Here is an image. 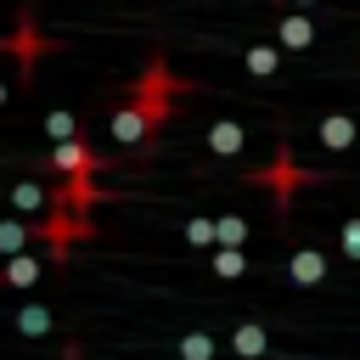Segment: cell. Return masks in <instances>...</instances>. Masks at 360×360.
Segmentation results:
<instances>
[{
	"label": "cell",
	"instance_id": "cell-1",
	"mask_svg": "<svg viewBox=\"0 0 360 360\" xmlns=\"http://www.w3.org/2000/svg\"><path fill=\"white\" fill-rule=\"evenodd\" d=\"M191 84L186 79H174V68L163 62V56H152L146 68H141V79L124 90V101L112 107V124H107V135L129 152V146H152V135L169 124V112H174V101L186 96Z\"/></svg>",
	"mask_w": 360,
	"mask_h": 360
},
{
	"label": "cell",
	"instance_id": "cell-2",
	"mask_svg": "<svg viewBox=\"0 0 360 360\" xmlns=\"http://www.w3.org/2000/svg\"><path fill=\"white\" fill-rule=\"evenodd\" d=\"M51 51H62L51 34H39V22H34V11H17V28L6 34V56L17 62V79H34V68H39V56H51Z\"/></svg>",
	"mask_w": 360,
	"mask_h": 360
},
{
	"label": "cell",
	"instance_id": "cell-3",
	"mask_svg": "<svg viewBox=\"0 0 360 360\" xmlns=\"http://www.w3.org/2000/svg\"><path fill=\"white\" fill-rule=\"evenodd\" d=\"M304 180H315V174H309V169H304V163H298L287 146H276V158H270L264 169H253V174H248V186H264V191H276V202H281V208L292 202V191H298Z\"/></svg>",
	"mask_w": 360,
	"mask_h": 360
},
{
	"label": "cell",
	"instance_id": "cell-4",
	"mask_svg": "<svg viewBox=\"0 0 360 360\" xmlns=\"http://www.w3.org/2000/svg\"><path fill=\"white\" fill-rule=\"evenodd\" d=\"M51 169L62 174V180H73V174H101V152L79 135V141H62V146H51Z\"/></svg>",
	"mask_w": 360,
	"mask_h": 360
},
{
	"label": "cell",
	"instance_id": "cell-5",
	"mask_svg": "<svg viewBox=\"0 0 360 360\" xmlns=\"http://www.w3.org/2000/svg\"><path fill=\"white\" fill-rule=\"evenodd\" d=\"M56 202H68L73 214H84V219H90V214L107 202V191L96 186V174H73V180H62V186H56Z\"/></svg>",
	"mask_w": 360,
	"mask_h": 360
},
{
	"label": "cell",
	"instance_id": "cell-6",
	"mask_svg": "<svg viewBox=\"0 0 360 360\" xmlns=\"http://www.w3.org/2000/svg\"><path fill=\"white\" fill-rule=\"evenodd\" d=\"M276 39H281L287 51H309V45H315V17H309L304 6H287V11L276 17Z\"/></svg>",
	"mask_w": 360,
	"mask_h": 360
},
{
	"label": "cell",
	"instance_id": "cell-7",
	"mask_svg": "<svg viewBox=\"0 0 360 360\" xmlns=\"http://www.w3.org/2000/svg\"><path fill=\"white\" fill-rule=\"evenodd\" d=\"M354 135H360V118H354V112H326V118L315 124V141H321L326 152H349Z\"/></svg>",
	"mask_w": 360,
	"mask_h": 360
},
{
	"label": "cell",
	"instance_id": "cell-8",
	"mask_svg": "<svg viewBox=\"0 0 360 360\" xmlns=\"http://www.w3.org/2000/svg\"><path fill=\"white\" fill-rule=\"evenodd\" d=\"M231 354H236V360H264V354H270V332H264V321L248 315V321L231 332Z\"/></svg>",
	"mask_w": 360,
	"mask_h": 360
},
{
	"label": "cell",
	"instance_id": "cell-9",
	"mask_svg": "<svg viewBox=\"0 0 360 360\" xmlns=\"http://www.w3.org/2000/svg\"><path fill=\"white\" fill-rule=\"evenodd\" d=\"M11 208H17L22 219H34V214H51V208H56V191H45L39 180H17V186H11Z\"/></svg>",
	"mask_w": 360,
	"mask_h": 360
},
{
	"label": "cell",
	"instance_id": "cell-10",
	"mask_svg": "<svg viewBox=\"0 0 360 360\" xmlns=\"http://www.w3.org/2000/svg\"><path fill=\"white\" fill-rule=\"evenodd\" d=\"M287 276H292L298 287H321V281H326V253H321V248H292Z\"/></svg>",
	"mask_w": 360,
	"mask_h": 360
},
{
	"label": "cell",
	"instance_id": "cell-11",
	"mask_svg": "<svg viewBox=\"0 0 360 360\" xmlns=\"http://www.w3.org/2000/svg\"><path fill=\"white\" fill-rule=\"evenodd\" d=\"M242 141H248V135H242V124H236V118L208 124V152H214V158H236V152H242Z\"/></svg>",
	"mask_w": 360,
	"mask_h": 360
},
{
	"label": "cell",
	"instance_id": "cell-12",
	"mask_svg": "<svg viewBox=\"0 0 360 360\" xmlns=\"http://www.w3.org/2000/svg\"><path fill=\"white\" fill-rule=\"evenodd\" d=\"M28 236H39V225H34V219H22V214H11V219L0 225V253H6V259H17V253L28 248Z\"/></svg>",
	"mask_w": 360,
	"mask_h": 360
},
{
	"label": "cell",
	"instance_id": "cell-13",
	"mask_svg": "<svg viewBox=\"0 0 360 360\" xmlns=\"http://www.w3.org/2000/svg\"><path fill=\"white\" fill-rule=\"evenodd\" d=\"M39 276H45V259H39V253H17V259H6V281H11V287H34Z\"/></svg>",
	"mask_w": 360,
	"mask_h": 360
},
{
	"label": "cell",
	"instance_id": "cell-14",
	"mask_svg": "<svg viewBox=\"0 0 360 360\" xmlns=\"http://www.w3.org/2000/svg\"><path fill=\"white\" fill-rule=\"evenodd\" d=\"M242 68L259 73V79H270V73L281 68V51H276V45H248V51H242Z\"/></svg>",
	"mask_w": 360,
	"mask_h": 360
},
{
	"label": "cell",
	"instance_id": "cell-15",
	"mask_svg": "<svg viewBox=\"0 0 360 360\" xmlns=\"http://www.w3.org/2000/svg\"><path fill=\"white\" fill-rule=\"evenodd\" d=\"M45 135H51V146H62V141H79V118H73L68 107H51V112H45Z\"/></svg>",
	"mask_w": 360,
	"mask_h": 360
},
{
	"label": "cell",
	"instance_id": "cell-16",
	"mask_svg": "<svg viewBox=\"0 0 360 360\" xmlns=\"http://www.w3.org/2000/svg\"><path fill=\"white\" fill-rule=\"evenodd\" d=\"M214 354H219L214 332H180V360H214Z\"/></svg>",
	"mask_w": 360,
	"mask_h": 360
},
{
	"label": "cell",
	"instance_id": "cell-17",
	"mask_svg": "<svg viewBox=\"0 0 360 360\" xmlns=\"http://www.w3.org/2000/svg\"><path fill=\"white\" fill-rule=\"evenodd\" d=\"M214 276H225V281H236V276H248V253L242 248H214Z\"/></svg>",
	"mask_w": 360,
	"mask_h": 360
},
{
	"label": "cell",
	"instance_id": "cell-18",
	"mask_svg": "<svg viewBox=\"0 0 360 360\" xmlns=\"http://www.w3.org/2000/svg\"><path fill=\"white\" fill-rule=\"evenodd\" d=\"M17 332H22V338H45V332H51V309H45V304H22V309H17Z\"/></svg>",
	"mask_w": 360,
	"mask_h": 360
},
{
	"label": "cell",
	"instance_id": "cell-19",
	"mask_svg": "<svg viewBox=\"0 0 360 360\" xmlns=\"http://www.w3.org/2000/svg\"><path fill=\"white\" fill-rule=\"evenodd\" d=\"M186 242L191 248H219V219H186Z\"/></svg>",
	"mask_w": 360,
	"mask_h": 360
},
{
	"label": "cell",
	"instance_id": "cell-20",
	"mask_svg": "<svg viewBox=\"0 0 360 360\" xmlns=\"http://www.w3.org/2000/svg\"><path fill=\"white\" fill-rule=\"evenodd\" d=\"M248 242V219L242 214H219V248H242Z\"/></svg>",
	"mask_w": 360,
	"mask_h": 360
},
{
	"label": "cell",
	"instance_id": "cell-21",
	"mask_svg": "<svg viewBox=\"0 0 360 360\" xmlns=\"http://www.w3.org/2000/svg\"><path fill=\"white\" fill-rule=\"evenodd\" d=\"M338 242H343V259H360V219H343Z\"/></svg>",
	"mask_w": 360,
	"mask_h": 360
},
{
	"label": "cell",
	"instance_id": "cell-22",
	"mask_svg": "<svg viewBox=\"0 0 360 360\" xmlns=\"http://www.w3.org/2000/svg\"><path fill=\"white\" fill-rule=\"evenodd\" d=\"M287 6H304V11H309V6H315V0H287Z\"/></svg>",
	"mask_w": 360,
	"mask_h": 360
},
{
	"label": "cell",
	"instance_id": "cell-23",
	"mask_svg": "<svg viewBox=\"0 0 360 360\" xmlns=\"http://www.w3.org/2000/svg\"><path fill=\"white\" fill-rule=\"evenodd\" d=\"M62 360H84V354H79V349H68V354H62Z\"/></svg>",
	"mask_w": 360,
	"mask_h": 360
}]
</instances>
